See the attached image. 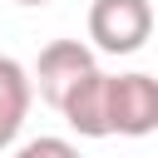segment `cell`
<instances>
[{
	"label": "cell",
	"instance_id": "cell-2",
	"mask_svg": "<svg viewBox=\"0 0 158 158\" xmlns=\"http://www.w3.org/2000/svg\"><path fill=\"white\" fill-rule=\"evenodd\" d=\"M89 74H99V64H94V49H89L84 40H49V44L40 49L30 79H35L40 99H44L49 109H64V99H69Z\"/></svg>",
	"mask_w": 158,
	"mask_h": 158
},
{
	"label": "cell",
	"instance_id": "cell-3",
	"mask_svg": "<svg viewBox=\"0 0 158 158\" xmlns=\"http://www.w3.org/2000/svg\"><path fill=\"white\" fill-rule=\"evenodd\" d=\"M158 128V79L153 74H109V133L143 138Z\"/></svg>",
	"mask_w": 158,
	"mask_h": 158
},
{
	"label": "cell",
	"instance_id": "cell-6",
	"mask_svg": "<svg viewBox=\"0 0 158 158\" xmlns=\"http://www.w3.org/2000/svg\"><path fill=\"white\" fill-rule=\"evenodd\" d=\"M15 158H79V148L69 143V138H30V143H20V153Z\"/></svg>",
	"mask_w": 158,
	"mask_h": 158
},
{
	"label": "cell",
	"instance_id": "cell-4",
	"mask_svg": "<svg viewBox=\"0 0 158 158\" xmlns=\"http://www.w3.org/2000/svg\"><path fill=\"white\" fill-rule=\"evenodd\" d=\"M64 123L79 133V138H109V74H89L69 99H64Z\"/></svg>",
	"mask_w": 158,
	"mask_h": 158
},
{
	"label": "cell",
	"instance_id": "cell-5",
	"mask_svg": "<svg viewBox=\"0 0 158 158\" xmlns=\"http://www.w3.org/2000/svg\"><path fill=\"white\" fill-rule=\"evenodd\" d=\"M30 99H35V79L20 59L0 54V148H10L25 128V114H30Z\"/></svg>",
	"mask_w": 158,
	"mask_h": 158
},
{
	"label": "cell",
	"instance_id": "cell-7",
	"mask_svg": "<svg viewBox=\"0 0 158 158\" xmlns=\"http://www.w3.org/2000/svg\"><path fill=\"white\" fill-rule=\"evenodd\" d=\"M15 5H49V0H15Z\"/></svg>",
	"mask_w": 158,
	"mask_h": 158
},
{
	"label": "cell",
	"instance_id": "cell-1",
	"mask_svg": "<svg viewBox=\"0 0 158 158\" xmlns=\"http://www.w3.org/2000/svg\"><path fill=\"white\" fill-rule=\"evenodd\" d=\"M153 35V5L148 0H94L89 5V40L104 54H133Z\"/></svg>",
	"mask_w": 158,
	"mask_h": 158
}]
</instances>
